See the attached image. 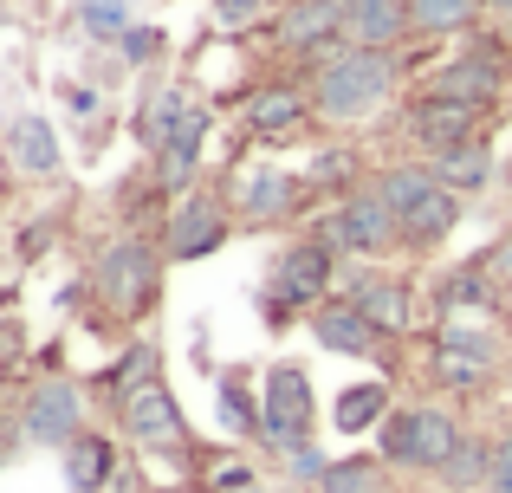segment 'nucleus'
I'll return each instance as SVG.
<instances>
[{"label": "nucleus", "mask_w": 512, "mask_h": 493, "mask_svg": "<svg viewBox=\"0 0 512 493\" xmlns=\"http://www.w3.org/2000/svg\"><path fill=\"white\" fill-rule=\"evenodd\" d=\"M389 91H396V52L344 46L338 59L312 65V111L331 124H357V117L383 111Z\"/></svg>", "instance_id": "f257e3e1"}, {"label": "nucleus", "mask_w": 512, "mask_h": 493, "mask_svg": "<svg viewBox=\"0 0 512 493\" xmlns=\"http://www.w3.org/2000/svg\"><path fill=\"white\" fill-rule=\"evenodd\" d=\"M331 279H338V247L331 241H299V247H286L279 253V266H273V279H266V292H260V305H266V318H292V312H318L325 305V292H331Z\"/></svg>", "instance_id": "f03ea898"}, {"label": "nucleus", "mask_w": 512, "mask_h": 493, "mask_svg": "<svg viewBox=\"0 0 512 493\" xmlns=\"http://www.w3.org/2000/svg\"><path fill=\"white\" fill-rule=\"evenodd\" d=\"M376 448H383L389 468H428L441 474L448 468V455L461 448V422L448 416V409H389V422L376 429Z\"/></svg>", "instance_id": "7ed1b4c3"}, {"label": "nucleus", "mask_w": 512, "mask_h": 493, "mask_svg": "<svg viewBox=\"0 0 512 493\" xmlns=\"http://www.w3.org/2000/svg\"><path fill=\"white\" fill-rule=\"evenodd\" d=\"M312 383H305L299 364H273L260 383V442L273 448V455H292V448L312 442Z\"/></svg>", "instance_id": "20e7f679"}, {"label": "nucleus", "mask_w": 512, "mask_h": 493, "mask_svg": "<svg viewBox=\"0 0 512 493\" xmlns=\"http://www.w3.org/2000/svg\"><path fill=\"white\" fill-rule=\"evenodd\" d=\"M318 241H331L338 253H357V260H376V253H389L402 241V221L376 189H357V195H344V208H331L318 221Z\"/></svg>", "instance_id": "39448f33"}, {"label": "nucleus", "mask_w": 512, "mask_h": 493, "mask_svg": "<svg viewBox=\"0 0 512 493\" xmlns=\"http://www.w3.org/2000/svg\"><path fill=\"white\" fill-rule=\"evenodd\" d=\"M98 292L117 305L124 318H143L163 292V253L150 241H117L98 253Z\"/></svg>", "instance_id": "423d86ee"}, {"label": "nucleus", "mask_w": 512, "mask_h": 493, "mask_svg": "<svg viewBox=\"0 0 512 493\" xmlns=\"http://www.w3.org/2000/svg\"><path fill=\"white\" fill-rule=\"evenodd\" d=\"M20 435L39 442V448H72L78 435H85V390H78L72 377L33 383V396H26V409H20Z\"/></svg>", "instance_id": "0eeeda50"}, {"label": "nucleus", "mask_w": 512, "mask_h": 493, "mask_svg": "<svg viewBox=\"0 0 512 493\" xmlns=\"http://www.w3.org/2000/svg\"><path fill=\"white\" fill-rule=\"evenodd\" d=\"M279 46L292 52V59H305V65H325V59H338V52L350 46V33H344V0H292L286 13H279Z\"/></svg>", "instance_id": "6e6552de"}, {"label": "nucleus", "mask_w": 512, "mask_h": 493, "mask_svg": "<svg viewBox=\"0 0 512 493\" xmlns=\"http://www.w3.org/2000/svg\"><path fill=\"white\" fill-rule=\"evenodd\" d=\"M493 364H500V338L480 325H467V318H448V331L435 338V377L448 383V390H480V383L493 377Z\"/></svg>", "instance_id": "1a4fd4ad"}, {"label": "nucleus", "mask_w": 512, "mask_h": 493, "mask_svg": "<svg viewBox=\"0 0 512 493\" xmlns=\"http://www.w3.org/2000/svg\"><path fill=\"white\" fill-rule=\"evenodd\" d=\"M124 435L137 448H150V455H182L188 448V422H182V409H175V396L163 390V377L156 383H143L137 396H124Z\"/></svg>", "instance_id": "9d476101"}, {"label": "nucleus", "mask_w": 512, "mask_h": 493, "mask_svg": "<svg viewBox=\"0 0 512 493\" xmlns=\"http://www.w3.org/2000/svg\"><path fill=\"white\" fill-rule=\"evenodd\" d=\"M480 104H461V98H435V91H422L415 98V111H409V137L422 143L428 156H441V150H461V143H474V124H480Z\"/></svg>", "instance_id": "9b49d317"}, {"label": "nucleus", "mask_w": 512, "mask_h": 493, "mask_svg": "<svg viewBox=\"0 0 512 493\" xmlns=\"http://www.w3.org/2000/svg\"><path fill=\"white\" fill-rule=\"evenodd\" d=\"M221 241H227V215H221L214 195H188V202L169 215V234H163L169 260H208Z\"/></svg>", "instance_id": "f8f14e48"}, {"label": "nucleus", "mask_w": 512, "mask_h": 493, "mask_svg": "<svg viewBox=\"0 0 512 493\" xmlns=\"http://www.w3.org/2000/svg\"><path fill=\"white\" fill-rule=\"evenodd\" d=\"M500 85H506V72H500V59H493V46H474L467 59L441 65L428 91H435V98H461V104H480V111H487V104L500 98Z\"/></svg>", "instance_id": "ddd939ff"}, {"label": "nucleus", "mask_w": 512, "mask_h": 493, "mask_svg": "<svg viewBox=\"0 0 512 493\" xmlns=\"http://www.w3.org/2000/svg\"><path fill=\"white\" fill-rule=\"evenodd\" d=\"M350 305H357L363 318H370L383 338H396V331H409V286L389 273H350Z\"/></svg>", "instance_id": "4468645a"}, {"label": "nucleus", "mask_w": 512, "mask_h": 493, "mask_svg": "<svg viewBox=\"0 0 512 493\" xmlns=\"http://www.w3.org/2000/svg\"><path fill=\"white\" fill-rule=\"evenodd\" d=\"M344 33H350V46L389 52L402 33H415L409 0H344Z\"/></svg>", "instance_id": "2eb2a0df"}, {"label": "nucleus", "mask_w": 512, "mask_h": 493, "mask_svg": "<svg viewBox=\"0 0 512 493\" xmlns=\"http://www.w3.org/2000/svg\"><path fill=\"white\" fill-rule=\"evenodd\" d=\"M312 338L325 344V351H338V357H370L383 331H376L350 299H325V305L312 312Z\"/></svg>", "instance_id": "dca6fc26"}, {"label": "nucleus", "mask_w": 512, "mask_h": 493, "mask_svg": "<svg viewBox=\"0 0 512 493\" xmlns=\"http://www.w3.org/2000/svg\"><path fill=\"white\" fill-rule=\"evenodd\" d=\"M240 208H247L253 221L292 215V208H299V176H292V169H279V163L247 169V176H240Z\"/></svg>", "instance_id": "f3484780"}, {"label": "nucleus", "mask_w": 512, "mask_h": 493, "mask_svg": "<svg viewBox=\"0 0 512 493\" xmlns=\"http://www.w3.org/2000/svg\"><path fill=\"white\" fill-rule=\"evenodd\" d=\"M461 202H467V195H454V189L435 182V189L402 215V247H441L454 228H461Z\"/></svg>", "instance_id": "a211bd4d"}, {"label": "nucleus", "mask_w": 512, "mask_h": 493, "mask_svg": "<svg viewBox=\"0 0 512 493\" xmlns=\"http://www.w3.org/2000/svg\"><path fill=\"white\" fill-rule=\"evenodd\" d=\"M117 474H124V468H117L111 435H91V429H85L72 448H65V487H72V493H104Z\"/></svg>", "instance_id": "6ab92c4d"}, {"label": "nucleus", "mask_w": 512, "mask_h": 493, "mask_svg": "<svg viewBox=\"0 0 512 493\" xmlns=\"http://www.w3.org/2000/svg\"><path fill=\"white\" fill-rule=\"evenodd\" d=\"M7 156L26 169V176H59V124H46V117H13L7 124Z\"/></svg>", "instance_id": "aec40b11"}, {"label": "nucleus", "mask_w": 512, "mask_h": 493, "mask_svg": "<svg viewBox=\"0 0 512 493\" xmlns=\"http://www.w3.org/2000/svg\"><path fill=\"white\" fill-rule=\"evenodd\" d=\"M428 169H435V182L441 189H454V195H480L493 182V150L487 143H461V150H441V156H428Z\"/></svg>", "instance_id": "412c9836"}, {"label": "nucleus", "mask_w": 512, "mask_h": 493, "mask_svg": "<svg viewBox=\"0 0 512 493\" xmlns=\"http://www.w3.org/2000/svg\"><path fill=\"white\" fill-rule=\"evenodd\" d=\"M208 124L214 117L201 111V104H188V117L169 130V143L156 156H163V182L169 189H188V176H195V163H201V137H208Z\"/></svg>", "instance_id": "4be33fe9"}, {"label": "nucleus", "mask_w": 512, "mask_h": 493, "mask_svg": "<svg viewBox=\"0 0 512 493\" xmlns=\"http://www.w3.org/2000/svg\"><path fill=\"white\" fill-rule=\"evenodd\" d=\"M305 117H312V98H305V91H286V85L260 91V98L247 104V124L260 130V137H292Z\"/></svg>", "instance_id": "5701e85b"}, {"label": "nucleus", "mask_w": 512, "mask_h": 493, "mask_svg": "<svg viewBox=\"0 0 512 493\" xmlns=\"http://www.w3.org/2000/svg\"><path fill=\"white\" fill-rule=\"evenodd\" d=\"M331 422H338L344 435L383 429V422H389V383H350V390H338V403H331Z\"/></svg>", "instance_id": "b1692460"}, {"label": "nucleus", "mask_w": 512, "mask_h": 493, "mask_svg": "<svg viewBox=\"0 0 512 493\" xmlns=\"http://www.w3.org/2000/svg\"><path fill=\"white\" fill-rule=\"evenodd\" d=\"M500 299V273H493L487 260H474V266H461V273L441 286V305L448 312H487V305Z\"/></svg>", "instance_id": "393cba45"}, {"label": "nucleus", "mask_w": 512, "mask_h": 493, "mask_svg": "<svg viewBox=\"0 0 512 493\" xmlns=\"http://www.w3.org/2000/svg\"><path fill=\"white\" fill-rule=\"evenodd\" d=\"M441 487H454V493L493 487V442H474V435H461V448H454L448 468H441Z\"/></svg>", "instance_id": "a878e982"}, {"label": "nucleus", "mask_w": 512, "mask_h": 493, "mask_svg": "<svg viewBox=\"0 0 512 493\" xmlns=\"http://www.w3.org/2000/svg\"><path fill=\"white\" fill-rule=\"evenodd\" d=\"M428 189H435V169H428V163H396V169H383V176H376V195L396 208V221L409 215Z\"/></svg>", "instance_id": "bb28decb"}, {"label": "nucleus", "mask_w": 512, "mask_h": 493, "mask_svg": "<svg viewBox=\"0 0 512 493\" xmlns=\"http://www.w3.org/2000/svg\"><path fill=\"white\" fill-rule=\"evenodd\" d=\"M487 0H409V20L415 33H461V26L480 20Z\"/></svg>", "instance_id": "cd10ccee"}, {"label": "nucleus", "mask_w": 512, "mask_h": 493, "mask_svg": "<svg viewBox=\"0 0 512 493\" xmlns=\"http://www.w3.org/2000/svg\"><path fill=\"white\" fill-rule=\"evenodd\" d=\"M98 383H104V396H117V403H124V396H137L143 383H156V351H150V344H130V351L117 357Z\"/></svg>", "instance_id": "c85d7f7f"}, {"label": "nucleus", "mask_w": 512, "mask_h": 493, "mask_svg": "<svg viewBox=\"0 0 512 493\" xmlns=\"http://www.w3.org/2000/svg\"><path fill=\"white\" fill-rule=\"evenodd\" d=\"M78 26H85L91 39H104V46H111V39H124L130 26H137V13H130V0H78Z\"/></svg>", "instance_id": "c756f323"}, {"label": "nucleus", "mask_w": 512, "mask_h": 493, "mask_svg": "<svg viewBox=\"0 0 512 493\" xmlns=\"http://www.w3.org/2000/svg\"><path fill=\"white\" fill-rule=\"evenodd\" d=\"M318 493H383V468L370 455H350V461H331V474L318 481Z\"/></svg>", "instance_id": "7c9ffc66"}, {"label": "nucleus", "mask_w": 512, "mask_h": 493, "mask_svg": "<svg viewBox=\"0 0 512 493\" xmlns=\"http://www.w3.org/2000/svg\"><path fill=\"white\" fill-rule=\"evenodd\" d=\"M214 396H221V422L234 435H260V396H247V383H240V377H221V390H214Z\"/></svg>", "instance_id": "2f4dec72"}, {"label": "nucleus", "mask_w": 512, "mask_h": 493, "mask_svg": "<svg viewBox=\"0 0 512 493\" xmlns=\"http://www.w3.org/2000/svg\"><path fill=\"white\" fill-rule=\"evenodd\" d=\"M182 117H188V98H182V91H156L150 111H143V143H150V150H163L169 130L182 124Z\"/></svg>", "instance_id": "473e14b6"}, {"label": "nucleus", "mask_w": 512, "mask_h": 493, "mask_svg": "<svg viewBox=\"0 0 512 493\" xmlns=\"http://www.w3.org/2000/svg\"><path fill=\"white\" fill-rule=\"evenodd\" d=\"M266 7H273V0H208V20L227 26V33H247V26L266 20Z\"/></svg>", "instance_id": "72a5a7b5"}, {"label": "nucleus", "mask_w": 512, "mask_h": 493, "mask_svg": "<svg viewBox=\"0 0 512 493\" xmlns=\"http://www.w3.org/2000/svg\"><path fill=\"white\" fill-rule=\"evenodd\" d=\"M350 169H357V156H350V150H318L312 156V182H318V189H344Z\"/></svg>", "instance_id": "f704fd0d"}, {"label": "nucleus", "mask_w": 512, "mask_h": 493, "mask_svg": "<svg viewBox=\"0 0 512 493\" xmlns=\"http://www.w3.org/2000/svg\"><path fill=\"white\" fill-rule=\"evenodd\" d=\"M286 474H292V481H299V487H318V481H325V474H331L325 448H312V442H305V448H292V455H286Z\"/></svg>", "instance_id": "c9c22d12"}, {"label": "nucleus", "mask_w": 512, "mask_h": 493, "mask_svg": "<svg viewBox=\"0 0 512 493\" xmlns=\"http://www.w3.org/2000/svg\"><path fill=\"white\" fill-rule=\"evenodd\" d=\"M117 52H124V65H150L156 52H163V33H156V26H130V33L117 39Z\"/></svg>", "instance_id": "e433bc0d"}, {"label": "nucleus", "mask_w": 512, "mask_h": 493, "mask_svg": "<svg viewBox=\"0 0 512 493\" xmlns=\"http://www.w3.org/2000/svg\"><path fill=\"white\" fill-rule=\"evenodd\" d=\"M247 487H260L247 461H221V468H214V493H247Z\"/></svg>", "instance_id": "4c0bfd02"}, {"label": "nucleus", "mask_w": 512, "mask_h": 493, "mask_svg": "<svg viewBox=\"0 0 512 493\" xmlns=\"http://www.w3.org/2000/svg\"><path fill=\"white\" fill-rule=\"evenodd\" d=\"M487 493H512V435L493 442V487Z\"/></svg>", "instance_id": "58836bf2"}, {"label": "nucleus", "mask_w": 512, "mask_h": 493, "mask_svg": "<svg viewBox=\"0 0 512 493\" xmlns=\"http://www.w3.org/2000/svg\"><path fill=\"white\" fill-rule=\"evenodd\" d=\"M104 493H143V487H137V481H130V474H117V481H111V487H104Z\"/></svg>", "instance_id": "ea45409f"}, {"label": "nucleus", "mask_w": 512, "mask_h": 493, "mask_svg": "<svg viewBox=\"0 0 512 493\" xmlns=\"http://www.w3.org/2000/svg\"><path fill=\"white\" fill-rule=\"evenodd\" d=\"M487 7H493V13H500V20H512V0H487Z\"/></svg>", "instance_id": "a19ab883"}, {"label": "nucleus", "mask_w": 512, "mask_h": 493, "mask_svg": "<svg viewBox=\"0 0 512 493\" xmlns=\"http://www.w3.org/2000/svg\"><path fill=\"white\" fill-rule=\"evenodd\" d=\"M247 493H279V487H266V481H260V487H247Z\"/></svg>", "instance_id": "79ce46f5"}, {"label": "nucleus", "mask_w": 512, "mask_h": 493, "mask_svg": "<svg viewBox=\"0 0 512 493\" xmlns=\"http://www.w3.org/2000/svg\"><path fill=\"white\" fill-rule=\"evenodd\" d=\"M0 461H7V429H0Z\"/></svg>", "instance_id": "37998d69"}]
</instances>
